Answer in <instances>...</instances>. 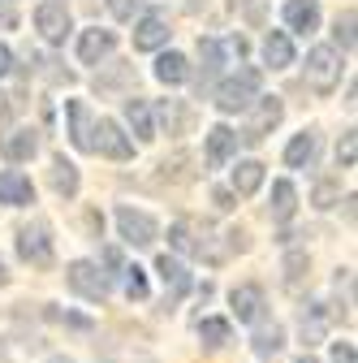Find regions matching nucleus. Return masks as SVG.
<instances>
[{
    "instance_id": "1",
    "label": "nucleus",
    "mask_w": 358,
    "mask_h": 363,
    "mask_svg": "<svg viewBox=\"0 0 358 363\" xmlns=\"http://www.w3.org/2000/svg\"><path fill=\"white\" fill-rule=\"evenodd\" d=\"M259 86H263V74L259 69H238L233 78H225L220 82V91H216V108L220 113H246L250 104H255V96H259Z\"/></svg>"
},
{
    "instance_id": "2",
    "label": "nucleus",
    "mask_w": 358,
    "mask_h": 363,
    "mask_svg": "<svg viewBox=\"0 0 358 363\" xmlns=\"http://www.w3.org/2000/svg\"><path fill=\"white\" fill-rule=\"evenodd\" d=\"M306 82H311V91H320V96H328V91L341 82V57H337V48H311L306 52Z\"/></svg>"
},
{
    "instance_id": "3",
    "label": "nucleus",
    "mask_w": 358,
    "mask_h": 363,
    "mask_svg": "<svg viewBox=\"0 0 358 363\" xmlns=\"http://www.w3.org/2000/svg\"><path fill=\"white\" fill-rule=\"evenodd\" d=\"M18 255L35 268H48L52 264V230H48V220H30L18 230Z\"/></svg>"
},
{
    "instance_id": "4",
    "label": "nucleus",
    "mask_w": 358,
    "mask_h": 363,
    "mask_svg": "<svg viewBox=\"0 0 358 363\" xmlns=\"http://www.w3.org/2000/svg\"><path fill=\"white\" fill-rule=\"evenodd\" d=\"M65 281H69L74 294L91 298V303H104L108 298V277L100 272V264H91V259H74L69 272H65Z\"/></svg>"
},
{
    "instance_id": "5",
    "label": "nucleus",
    "mask_w": 358,
    "mask_h": 363,
    "mask_svg": "<svg viewBox=\"0 0 358 363\" xmlns=\"http://www.w3.org/2000/svg\"><path fill=\"white\" fill-rule=\"evenodd\" d=\"M250 108H255V117H250V125L242 130V143L255 147V143H263V134H267V130H277V125H281V113H285V108H281L277 96H255Z\"/></svg>"
},
{
    "instance_id": "6",
    "label": "nucleus",
    "mask_w": 358,
    "mask_h": 363,
    "mask_svg": "<svg viewBox=\"0 0 358 363\" xmlns=\"http://www.w3.org/2000/svg\"><path fill=\"white\" fill-rule=\"evenodd\" d=\"M117 230H121V238L129 242V247H151L156 242V220L147 216V212H134V208H117Z\"/></svg>"
},
{
    "instance_id": "7",
    "label": "nucleus",
    "mask_w": 358,
    "mask_h": 363,
    "mask_svg": "<svg viewBox=\"0 0 358 363\" xmlns=\"http://www.w3.org/2000/svg\"><path fill=\"white\" fill-rule=\"evenodd\" d=\"M91 152H104V156H112V160H129V156H134V143L121 134L117 121H100V125L91 130Z\"/></svg>"
},
{
    "instance_id": "8",
    "label": "nucleus",
    "mask_w": 358,
    "mask_h": 363,
    "mask_svg": "<svg viewBox=\"0 0 358 363\" xmlns=\"http://www.w3.org/2000/svg\"><path fill=\"white\" fill-rule=\"evenodd\" d=\"M35 26H39V35L48 43H61L69 35V9L61 5V0H43V5L35 9Z\"/></svg>"
},
{
    "instance_id": "9",
    "label": "nucleus",
    "mask_w": 358,
    "mask_h": 363,
    "mask_svg": "<svg viewBox=\"0 0 358 363\" xmlns=\"http://www.w3.org/2000/svg\"><path fill=\"white\" fill-rule=\"evenodd\" d=\"M156 272H160V281H164V307H173L177 298H182L186 290H190V272L177 264V259H168V255H160L156 259Z\"/></svg>"
},
{
    "instance_id": "10",
    "label": "nucleus",
    "mask_w": 358,
    "mask_h": 363,
    "mask_svg": "<svg viewBox=\"0 0 358 363\" xmlns=\"http://www.w3.org/2000/svg\"><path fill=\"white\" fill-rule=\"evenodd\" d=\"M229 303H233V315H238L242 325H259V320H263V307H267L259 286H238V290L229 294Z\"/></svg>"
},
{
    "instance_id": "11",
    "label": "nucleus",
    "mask_w": 358,
    "mask_h": 363,
    "mask_svg": "<svg viewBox=\"0 0 358 363\" xmlns=\"http://www.w3.org/2000/svg\"><path fill=\"white\" fill-rule=\"evenodd\" d=\"M164 43H168V22L160 13H147L139 26H134V48L139 52H156V48H164Z\"/></svg>"
},
{
    "instance_id": "12",
    "label": "nucleus",
    "mask_w": 358,
    "mask_h": 363,
    "mask_svg": "<svg viewBox=\"0 0 358 363\" xmlns=\"http://www.w3.org/2000/svg\"><path fill=\"white\" fill-rule=\"evenodd\" d=\"M0 203H9V208H26V203H35V186H30V177H22L18 169L0 173Z\"/></svg>"
},
{
    "instance_id": "13",
    "label": "nucleus",
    "mask_w": 358,
    "mask_h": 363,
    "mask_svg": "<svg viewBox=\"0 0 358 363\" xmlns=\"http://www.w3.org/2000/svg\"><path fill=\"white\" fill-rule=\"evenodd\" d=\"M0 152H5V160L22 164L39 152V134L35 130H9V134H0Z\"/></svg>"
},
{
    "instance_id": "14",
    "label": "nucleus",
    "mask_w": 358,
    "mask_h": 363,
    "mask_svg": "<svg viewBox=\"0 0 358 363\" xmlns=\"http://www.w3.org/2000/svg\"><path fill=\"white\" fill-rule=\"evenodd\" d=\"M112 48H117V35L96 26V30H86V35H82V43H78V61H82V65H96V61L108 57Z\"/></svg>"
},
{
    "instance_id": "15",
    "label": "nucleus",
    "mask_w": 358,
    "mask_h": 363,
    "mask_svg": "<svg viewBox=\"0 0 358 363\" xmlns=\"http://www.w3.org/2000/svg\"><path fill=\"white\" fill-rule=\"evenodd\" d=\"M65 113H69V139H74V147L78 152H91V113H86V104L82 100H69L65 104Z\"/></svg>"
},
{
    "instance_id": "16",
    "label": "nucleus",
    "mask_w": 358,
    "mask_h": 363,
    "mask_svg": "<svg viewBox=\"0 0 358 363\" xmlns=\"http://www.w3.org/2000/svg\"><path fill=\"white\" fill-rule=\"evenodd\" d=\"M285 22H289V30L311 35L320 26V5H316V0H289V5H285Z\"/></svg>"
},
{
    "instance_id": "17",
    "label": "nucleus",
    "mask_w": 358,
    "mask_h": 363,
    "mask_svg": "<svg viewBox=\"0 0 358 363\" xmlns=\"http://www.w3.org/2000/svg\"><path fill=\"white\" fill-rule=\"evenodd\" d=\"M238 152V134L229 125H212L207 130V164H225Z\"/></svg>"
},
{
    "instance_id": "18",
    "label": "nucleus",
    "mask_w": 358,
    "mask_h": 363,
    "mask_svg": "<svg viewBox=\"0 0 358 363\" xmlns=\"http://www.w3.org/2000/svg\"><path fill=\"white\" fill-rule=\"evenodd\" d=\"M263 61L272 65V69L294 65V43H289L285 30H267V39H263Z\"/></svg>"
},
{
    "instance_id": "19",
    "label": "nucleus",
    "mask_w": 358,
    "mask_h": 363,
    "mask_svg": "<svg viewBox=\"0 0 358 363\" xmlns=\"http://www.w3.org/2000/svg\"><path fill=\"white\" fill-rule=\"evenodd\" d=\"M263 186V164L259 160H238L233 169V195H255Z\"/></svg>"
},
{
    "instance_id": "20",
    "label": "nucleus",
    "mask_w": 358,
    "mask_h": 363,
    "mask_svg": "<svg viewBox=\"0 0 358 363\" xmlns=\"http://www.w3.org/2000/svg\"><path fill=\"white\" fill-rule=\"evenodd\" d=\"M125 121H129V130L139 134L143 143H151V139H156V130H151V108H147V100H125Z\"/></svg>"
},
{
    "instance_id": "21",
    "label": "nucleus",
    "mask_w": 358,
    "mask_h": 363,
    "mask_svg": "<svg viewBox=\"0 0 358 363\" xmlns=\"http://www.w3.org/2000/svg\"><path fill=\"white\" fill-rule=\"evenodd\" d=\"M48 177H52V191H57V195H65V199L78 195V169H74L65 156L52 160V173H48Z\"/></svg>"
},
{
    "instance_id": "22",
    "label": "nucleus",
    "mask_w": 358,
    "mask_h": 363,
    "mask_svg": "<svg viewBox=\"0 0 358 363\" xmlns=\"http://www.w3.org/2000/svg\"><path fill=\"white\" fill-rule=\"evenodd\" d=\"M324 333H328V311H324L320 303L306 307V315H302V342H306V346H320Z\"/></svg>"
},
{
    "instance_id": "23",
    "label": "nucleus",
    "mask_w": 358,
    "mask_h": 363,
    "mask_svg": "<svg viewBox=\"0 0 358 363\" xmlns=\"http://www.w3.org/2000/svg\"><path fill=\"white\" fill-rule=\"evenodd\" d=\"M156 78H160V82H168V86L186 82V78H190V69H186V57H182V52H164V57L156 61Z\"/></svg>"
},
{
    "instance_id": "24",
    "label": "nucleus",
    "mask_w": 358,
    "mask_h": 363,
    "mask_svg": "<svg viewBox=\"0 0 358 363\" xmlns=\"http://www.w3.org/2000/svg\"><path fill=\"white\" fill-rule=\"evenodd\" d=\"M199 57H203V82H212L220 74V65H225V43H216V39H199ZM199 82V86H203Z\"/></svg>"
},
{
    "instance_id": "25",
    "label": "nucleus",
    "mask_w": 358,
    "mask_h": 363,
    "mask_svg": "<svg viewBox=\"0 0 358 363\" xmlns=\"http://www.w3.org/2000/svg\"><path fill=\"white\" fill-rule=\"evenodd\" d=\"M316 160V134H298V139L285 147V164L289 169H302V164H311Z\"/></svg>"
},
{
    "instance_id": "26",
    "label": "nucleus",
    "mask_w": 358,
    "mask_h": 363,
    "mask_svg": "<svg viewBox=\"0 0 358 363\" xmlns=\"http://www.w3.org/2000/svg\"><path fill=\"white\" fill-rule=\"evenodd\" d=\"M121 290H125V298H134V303H143V298H147V272H143L139 264H129V268H121Z\"/></svg>"
},
{
    "instance_id": "27",
    "label": "nucleus",
    "mask_w": 358,
    "mask_h": 363,
    "mask_svg": "<svg viewBox=\"0 0 358 363\" xmlns=\"http://www.w3.org/2000/svg\"><path fill=\"white\" fill-rule=\"evenodd\" d=\"M294 212H298L294 186H289V182H277V186H272V216H277V220H289Z\"/></svg>"
},
{
    "instance_id": "28",
    "label": "nucleus",
    "mask_w": 358,
    "mask_h": 363,
    "mask_svg": "<svg viewBox=\"0 0 358 363\" xmlns=\"http://www.w3.org/2000/svg\"><path fill=\"white\" fill-rule=\"evenodd\" d=\"M199 337L207 350H225L229 346V325L225 320H199Z\"/></svg>"
},
{
    "instance_id": "29",
    "label": "nucleus",
    "mask_w": 358,
    "mask_h": 363,
    "mask_svg": "<svg viewBox=\"0 0 358 363\" xmlns=\"http://www.w3.org/2000/svg\"><path fill=\"white\" fill-rule=\"evenodd\" d=\"M168 242H173L177 251L195 255V220H173V230H168Z\"/></svg>"
},
{
    "instance_id": "30",
    "label": "nucleus",
    "mask_w": 358,
    "mask_h": 363,
    "mask_svg": "<svg viewBox=\"0 0 358 363\" xmlns=\"http://www.w3.org/2000/svg\"><path fill=\"white\" fill-rule=\"evenodd\" d=\"M160 121L168 125V134H182V130H186V108H182V100H164V104H160Z\"/></svg>"
},
{
    "instance_id": "31",
    "label": "nucleus",
    "mask_w": 358,
    "mask_h": 363,
    "mask_svg": "<svg viewBox=\"0 0 358 363\" xmlns=\"http://www.w3.org/2000/svg\"><path fill=\"white\" fill-rule=\"evenodd\" d=\"M306 272H311L306 255H302V251H289V259H285V286H289V290H298Z\"/></svg>"
},
{
    "instance_id": "32",
    "label": "nucleus",
    "mask_w": 358,
    "mask_h": 363,
    "mask_svg": "<svg viewBox=\"0 0 358 363\" xmlns=\"http://www.w3.org/2000/svg\"><path fill=\"white\" fill-rule=\"evenodd\" d=\"M281 346H285V342H281V329H277V325H272V329H259V333H255V354H259V359L277 354Z\"/></svg>"
},
{
    "instance_id": "33",
    "label": "nucleus",
    "mask_w": 358,
    "mask_h": 363,
    "mask_svg": "<svg viewBox=\"0 0 358 363\" xmlns=\"http://www.w3.org/2000/svg\"><path fill=\"white\" fill-rule=\"evenodd\" d=\"M147 5V0H108V9H112V18H121V22H129L134 13H139Z\"/></svg>"
},
{
    "instance_id": "34",
    "label": "nucleus",
    "mask_w": 358,
    "mask_h": 363,
    "mask_svg": "<svg viewBox=\"0 0 358 363\" xmlns=\"http://www.w3.org/2000/svg\"><path fill=\"white\" fill-rule=\"evenodd\" d=\"M337 43H341L345 52L354 48V13H341V18H337Z\"/></svg>"
},
{
    "instance_id": "35",
    "label": "nucleus",
    "mask_w": 358,
    "mask_h": 363,
    "mask_svg": "<svg viewBox=\"0 0 358 363\" xmlns=\"http://www.w3.org/2000/svg\"><path fill=\"white\" fill-rule=\"evenodd\" d=\"M354 152H358V143H354V130H345V134H341V143H337V160H341L345 169H354Z\"/></svg>"
},
{
    "instance_id": "36",
    "label": "nucleus",
    "mask_w": 358,
    "mask_h": 363,
    "mask_svg": "<svg viewBox=\"0 0 358 363\" xmlns=\"http://www.w3.org/2000/svg\"><path fill=\"white\" fill-rule=\"evenodd\" d=\"M333 199H337V186L333 182H320L316 186V208H333Z\"/></svg>"
},
{
    "instance_id": "37",
    "label": "nucleus",
    "mask_w": 358,
    "mask_h": 363,
    "mask_svg": "<svg viewBox=\"0 0 358 363\" xmlns=\"http://www.w3.org/2000/svg\"><path fill=\"white\" fill-rule=\"evenodd\" d=\"M333 363H358L354 359V342H333Z\"/></svg>"
},
{
    "instance_id": "38",
    "label": "nucleus",
    "mask_w": 358,
    "mask_h": 363,
    "mask_svg": "<svg viewBox=\"0 0 358 363\" xmlns=\"http://www.w3.org/2000/svg\"><path fill=\"white\" fill-rule=\"evenodd\" d=\"M212 203H216L220 212H229V208H233V191H212Z\"/></svg>"
},
{
    "instance_id": "39",
    "label": "nucleus",
    "mask_w": 358,
    "mask_h": 363,
    "mask_svg": "<svg viewBox=\"0 0 358 363\" xmlns=\"http://www.w3.org/2000/svg\"><path fill=\"white\" fill-rule=\"evenodd\" d=\"M9 69H13V52L5 48V43H0V78H5Z\"/></svg>"
},
{
    "instance_id": "40",
    "label": "nucleus",
    "mask_w": 358,
    "mask_h": 363,
    "mask_svg": "<svg viewBox=\"0 0 358 363\" xmlns=\"http://www.w3.org/2000/svg\"><path fill=\"white\" fill-rule=\"evenodd\" d=\"M13 113V96H0V121H5Z\"/></svg>"
},
{
    "instance_id": "41",
    "label": "nucleus",
    "mask_w": 358,
    "mask_h": 363,
    "mask_svg": "<svg viewBox=\"0 0 358 363\" xmlns=\"http://www.w3.org/2000/svg\"><path fill=\"white\" fill-rule=\"evenodd\" d=\"M0 286H9V272H5V264H0Z\"/></svg>"
},
{
    "instance_id": "42",
    "label": "nucleus",
    "mask_w": 358,
    "mask_h": 363,
    "mask_svg": "<svg viewBox=\"0 0 358 363\" xmlns=\"http://www.w3.org/2000/svg\"><path fill=\"white\" fill-rule=\"evenodd\" d=\"M302 363H316V359H311V354H302Z\"/></svg>"
},
{
    "instance_id": "43",
    "label": "nucleus",
    "mask_w": 358,
    "mask_h": 363,
    "mask_svg": "<svg viewBox=\"0 0 358 363\" xmlns=\"http://www.w3.org/2000/svg\"><path fill=\"white\" fill-rule=\"evenodd\" d=\"M52 363H74V359H52Z\"/></svg>"
},
{
    "instance_id": "44",
    "label": "nucleus",
    "mask_w": 358,
    "mask_h": 363,
    "mask_svg": "<svg viewBox=\"0 0 358 363\" xmlns=\"http://www.w3.org/2000/svg\"><path fill=\"white\" fill-rule=\"evenodd\" d=\"M0 363H5V354H0Z\"/></svg>"
}]
</instances>
